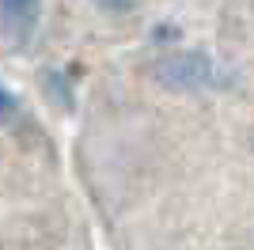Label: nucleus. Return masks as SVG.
Instances as JSON below:
<instances>
[{
  "label": "nucleus",
  "instance_id": "obj_5",
  "mask_svg": "<svg viewBox=\"0 0 254 250\" xmlns=\"http://www.w3.org/2000/svg\"><path fill=\"white\" fill-rule=\"evenodd\" d=\"M0 95H4V122H8V118L15 114V91H11V87H4Z\"/></svg>",
  "mask_w": 254,
  "mask_h": 250
},
{
  "label": "nucleus",
  "instance_id": "obj_1",
  "mask_svg": "<svg viewBox=\"0 0 254 250\" xmlns=\"http://www.w3.org/2000/svg\"><path fill=\"white\" fill-rule=\"evenodd\" d=\"M152 76L171 91H205V87L216 83V61L201 50H182V53L159 57Z\"/></svg>",
  "mask_w": 254,
  "mask_h": 250
},
{
  "label": "nucleus",
  "instance_id": "obj_4",
  "mask_svg": "<svg viewBox=\"0 0 254 250\" xmlns=\"http://www.w3.org/2000/svg\"><path fill=\"white\" fill-rule=\"evenodd\" d=\"M99 8H106V11H129L137 0H95Z\"/></svg>",
  "mask_w": 254,
  "mask_h": 250
},
{
  "label": "nucleus",
  "instance_id": "obj_3",
  "mask_svg": "<svg viewBox=\"0 0 254 250\" xmlns=\"http://www.w3.org/2000/svg\"><path fill=\"white\" fill-rule=\"evenodd\" d=\"M46 83H50V99L61 103L64 110H72V95H68V80L61 72H46Z\"/></svg>",
  "mask_w": 254,
  "mask_h": 250
},
{
  "label": "nucleus",
  "instance_id": "obj_2",
  "mask_svg": "<svg viewBox=\"0 0 254 250\" xmlns=\"http://www.w3.org/2000/svg\"><path fill=\"white\" fill-rule=\"evenodd\" d=\"M0 15H4V31L19 46L34 34L38 19H42V0H0Z\"/></svg>",
  "mask_w": 254,
  "mask_h": 250
}]
</instances>
